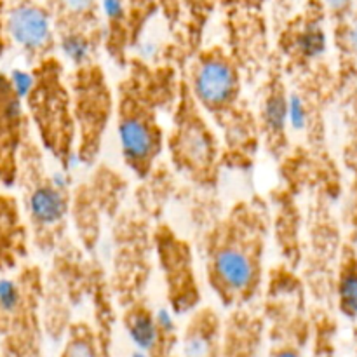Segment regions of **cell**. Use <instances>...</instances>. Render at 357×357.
<instances>
[{
	"label": "cell",
	"instance_id": "obj_1",
	"mask_svg": "<svg viewBox=\"0 0 357 357\" xmlns=\"http://www.w3.org/2000/svg\"><path fill=\"white\" fill-rule=\"evenodd\" d=\"M255 216L239 209L213 234L208 251V275L216 295L230 303L246 302L261 282V229Z\"/></svg>",
	"mask_w": 357,
	"mask_h": 357
},
{
	"label": "cell",
	"instance_id": "obj_2",
	"mask_svg": "<svg viewBox=\"0 0 357 357\" xmlns=\"http://www.w3.org/2000/svg\"><path fill=\"white\" fill-rule=\"evenodd\" d=\"M24 100H28L45 149L63 166H68L70 157L77 152V128L72 93L63 80V65L54 56L42 59L33 75V87Z\"/></svg>",
	"mask_w": 357,
	"mask_h": 357
},
{
	"label": "cell",
	"instance_id": "obj_3",
	"mask_svg": "<svg viewBox=\"0 0 357 357\" xmlns=\"http://www.w3.org/2000/svg\"><path fill=\"white\" fill-rule=\"evenodd\" d=\"M117 135L126 164L138 176H146L164 145L162 129L152 103L139 96L136 87L121 94L117 114Z\"/></svg>",
	"mask_w": 357,
	"mask_h": 357
},
{
	"label": "cell",
	"instance_id": "obj_4",
	"mask_svg": "<svg viewBox=\"0 0 357 357\" xmlns=\"http://www.w3.org/2000/svg\"><path fill=\"white\" fill-rule=\"evenodd\" d=\"M72 107L75 119L79 146L77 155L84 162H91L100 150L103 131L112 114V96L103 72L94 63L77 66L73 75Z\"/></svg>",
	"mask_w": 357,
	"mask_h": 357
},
{
	"label": "cell",
	"instance_id": "obj_5",
	"mask_svg": "<svg viewBox=\"0 0 357 357\" xmlns=\"http://www.w3.org/2000/svg\"><path fill=\"white\" fill-rule=\"evenodd\" d=\"M199 110L201 107L195 103L192 94L185 93L171 132L169 152L181 171L194 180L206 183L215 173L218 146L215 135L199 115Z\"/></svg>",
	"mask_w": 357,
	"mask_h": 357
},
{
	"label": "cell",
	"instance_id": "obj_6",
	"mask_svg": "<svg viewBox=\"0 0 357 357\" xmlns=\"http://www.w3.org/2000/svg\"><path fill=\"white\" fill-rule=\"evenodd\" d=\"M190 94L202 110L225 115L237 105L241 79L232 59L222 51H206L192 68Z\"/></svg>",
	"mask_w": 357,
	"mask_h": 357
},
{
	"label": "cell",
	"instance_id": "obj_7",
	"mask_svg": "<svg viewBox=\"0 0 357 357\" xmlns=\"http://www.w3.org/2000/svg\"><path fill=\"white\" fill-rule=\"evenodd\" d=\"M3 28L24 52L37 59L52 56L56 30L44 0H6Z\"/></svg>",
	"mask_w": 357,
	"mask_h": 357
},
{
	"label": "cell",
	"instance_id": "obj_8",
	"mask_svg": "<svg viewBox=\"0 0 357 357\" xmlns=\"http://www.w3.org/2000/svg\"><path fill=\"white\" fill-rule=\"evenodd\" d=\"M54 23L56 37L82 33L103 40L101 0H44Z\"/></svg>",
	"mask_w": 357,
	"mask_h": 357
},
{
	"label": "cell",
	"instance_id": "obj_9",
	"mask_svg": "<svg viewBox=\"0 0 357 357\" xmlns=\"http://www.w3.org/2000/svg\"><path fill=\"white\" fill-rule=\"evenodd\" d=\"M159 250L171 291H176V298L173 300L174 309L176 312H185L197 300L194 272L190 268V255H188L187 246L174 239L169 232L162 236Z\"/></svg>",
	"mask_w": 357,
	"mask_h": 357
},
{
	"label": "cell",
	"instance_id": "obj_10",
	"mask_svg": "<svg viewBox=\"0 0 357 357\" xmlns=\"http://www.w3.org/2000/svg\"><path fill=\"white\" fill-rule=\"evenodd\" d=\"M26 208L30 218L42 229H52L65 220L68 199L65 190L52 180L40 181L28 192Z\"/></svg>",
	"mask_w": 357,
	"mask_h": 357
},
{
	"label": "cell",
	"instance_id": "obj_11",
	"mask_svg": "<svg viewBox=\"0 0 357 357\" xmlns=\"http://www.w3.org/2000/svg\"><path fill=\"white\" fill-rule=\"evenodd\" d=\"M126 330L138 351L152 352L159 344L160 331L157 328L155 316L146 309H132L126 316Z\"/></svg>",
	"mask_w": 357,
	"mask_h": 357
},
{
	"label": "cell",
	"instance_id": "obj_12",
	"mask_svg": "<svg viewBox=\"0 0 357 357\" xmlns=\"http://www.w3.org/2000/svg\"><path fill=\"white\" fill-rule=\"evenodd\" d=\"M264 122L265 128L272 135H281L288 124V98L281 91V87H275L264 103Z\"/></svg>",
	"mask_w": 357,
	"mask_h": 357
},
{
	"label": "cell",
	"instance_id": "obj_13",
	"mask_svg": "<svg viewBox=\"0 0 357 357\" xmlns=\"http://www.w3.org/2000/svg\"><path fill=\"white\" fill-rule=\"evenodd\" d=\"M296 44L302 45V51L307 56L321 54L326 45V37H324V31L321 30L319 23L314 20L305 21L303 28L296 35Z\"/></svg>",
	"mask_w": 357,
	"mask_h": 357
},
{
	"label": "cell",
	"instance_id": "obj_14",
	"mask_svg": "<svg viewBox=\"0 0 357 357\" xmlns=\"http://www.w3.org/2000/svg\"><path fill=\"white\" fill-rule=\"evenodd\" d=\"M213 338L206 328H194L183 340V357H211Z\"/></svg>",
	"mask_w": 357,
	"mask_h": 357
},
{
	"label": "cell",
	"instance_id": "obj_15",
	"mask_svg": "<svg viewBox=\"0 0 357 357\" xmlns=\"http://www.w3.org/2000/svg\"><path fill=\"white\" fill-rule=\"evenodd\" d=\"M61 357H101L93 335L84 328L73 331Z\"/></svg>",
	"mask_w": 357,
	"mask_h": 357
},
{
	"label": "cell",
	"instance_id": "obj_16",
	"mask_svg": "<svg viewBox=\"0 0 357 357\" xmlns=\"http://www.w3.org/2000/svg\"><path fill=\"white\" fill-rule=\"evenodd\" d=\"M342 312L349 317H357V272H347L338 286Z\"/></svg>",
	"mask_w": 357,
	"mask_h": 357
},
{
	"label": "cell",
	"instance_id": "obj_17",
	"mask_svg": "<svg viewBox=\"0 0 357 357\" xmlns=\"http://www.w3.org/2000/svg\"><path fill=\"white\" fill-rule=\"evenodd\" d=\"M181 2H183V7L187 9L192 23L199 24L208 20L216 0H181Z\"/></svg>",
	"mask_w": 357,
	"mask_h": 357
},
{
	"label": "cell",
	"instance_id": "obj_18",
	"mask_svg": "<svg viewBox=\"0 0 357 357\" xmlns=\"http://www.w3.org/2000/svg\"><path fill=\"white\" fill-rule=\"evenodd\" d=\"M20 289H17V286L13 281H7V279L0 281V307L6 312L16 310V307L20 305Z\"/></svg>",
	"mask_w": 357,
	"mask_h": 357
},
{
	"label": "cell",
	"instance_id": "obj_19",
	"mask_svg": "<svg viewBox=\"0 0 357 357\" xmlns=\"http://www.w3.org/2000/svg\"><path fill=\"white\" fill-rule=\"evenodd\" d=\"M307 121L305 105H303L302 98L293 94L288 98V124L295 129H302Z\"/></svg>",
	"mask_w": 357,
	"mask_h": 357
},
{
	"label": "cell",
	"instance_id": "obj_20",
	"mask_svg": "<svg viewBox=\"0 0 357 357\" xmlns=\"http://www.w3.org/2000/svg\"><path fill=\"white\" fill-rule=\"evenodd\" d=\"M324 3L328 10H331L333 14H342L349 9L351 6V0H321Z\"/></svg>",
	"mask_w": 357,
	"mask_h": 357
},
{
	"label": "cell",
	"instance_id": "obj_21",
	"mask_svg": "<svg viewBox=\"0 0 357 357\" xmlns=\"http://www.w3.org/2000/svg\"><path fill=\"white\" fill-rule=\"evenodd\" d=\"M274 357H302V356H300L296 351H293V349H282V351L275 352Z\"/></svg>",
	"mask_w": 357,
	"mask_h": 357
},
{
	"label": "cell",
	"instance_id": "obj_22",
	"mask_svg": "<svg viewBox=\"0 0 357 357\" xmlns=\"http://www.w3.org/2000/svg\"><path fill=\"white\" fill-rule=\"evenodd\" d=\"M351 44H352V47H354V51L357 52V20H356L354 26L351 28Z\"/></svg>",
	"mask_w": 357,
	"mask_h": 357
},
{
	"label": "cell",
	"instance_id": "obj_23",
	"mask_svg": "<svg viewBox=\"0 0 357 357\" xmlns=\"http://www.w3.org/2000/svg\"><path fill=\"white\" fill-rule=\"evenodd\" d=\"M274 3L279 10H282L284 7H288L289 3H291V0H274Z\"/></svg>",
	"mask_w": 357,
	"mask_h": 357
},
{
	"label": "cell",
	"instance_id": "obj_24",
	"mask_svg": "<svg viewBox=\"0 0 357 357\" xmlns=\"http://www.w3.org/2000/svg\"><path fill=\"white\" fill-rule=\"evenodd\" d=\"M129 357H149V356H146V352L138 351V349H136L135 352H131V354H129Z\"/></svg>",
	"mask_w": 357,
	"mask_h": 357
}]
</instances>
